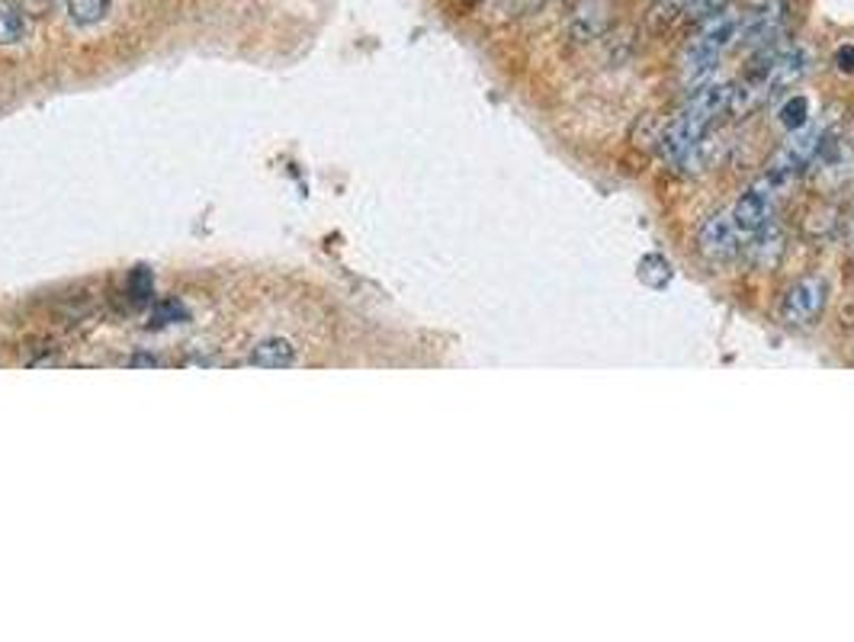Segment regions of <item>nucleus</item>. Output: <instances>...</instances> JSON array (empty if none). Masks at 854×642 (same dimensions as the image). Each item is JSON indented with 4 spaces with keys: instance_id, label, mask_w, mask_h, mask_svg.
I'll list each match as a JSON object with an SVG mask.
<instances>
[{
    "instance_id": "nucleus-3",
    "label": "nucleus",
    "mask_w": 854,
    "mask_h": 642,
    "mask_svg": "<svg viewBox=\"0 0 854 642\" xmlns=\"http://www.w3.org/2000/svg\"><path fill=\"white\" fill-rule=\"evenodd\" d=\"M819 148H823V129H819V126H813V122L799 126V129L791 132V139L781 145V151L772 158V165H768V170H765V177H772L774 184L784 190V187H787L797 174H803V170L816 161Z\"/></svg>"
},
{
    "instance_id": "nucleus-4",
    "label": "nucleus",
    "mask_w": 854,
    "mask_h": 642,
    "mask_svg": "<svg viewBox=\"0 0 854 642\" xmlns=\"http://www.w3.org/2000/svg\"><path fill=\"white\" fill-rule=\"evenodd\" d=\"M777 194H781V187L774 184L772 177H765V174H762L755 184L745 187V194L739 196L736 206L729 209V213H733V223H736L743 238H755V235H762V231L772 225Z\"/></svg>"
},
{
    "instance_id": "nucleus-12",
    "label": "nucleus",
    "mask_w": 854,
    "mask_h": 642,
    "mask_svg": "<svg viewBox=\"0 0 854 642\" xmlns=\"http://www.w3.org/2000/svg\"><path fill=\"white\" fill-rule=\"evenodd\" d=\"M838 61H842V68H845V71H852L854 68V49L852 46H842V49H838Z\"/></svg>"
},
{
    "instance_id": "nucleus-7",
    "label": "nucleus",
    "mask_w": 854,
    "mask_h": 642,
    "mask_svg": "<svg viewBox=\"0 0 854 642\" xmlns=\"http://www.w3.org/2000/svg\"><path fill=\"white\" fill-rule=\"evenodd\" d=\"M248 366H261V369H286L296 364V347L286 337H264L251 347Z\"/></svg>"
},
{
    "instance_id": "nucleus-10",
    "label": "nucleus",
    "mask_w": 854,
    "mask_h": 642,
    "mask_svg": "<svg viewBox=\"0 0 854 642\" xmlns=\"http://www.w3.org/2000/svg\"><path fill=\"white\" fill-rule=\"evenodd\" d=\"M781 126L784 129H799V126H806V100L803 97H791L784 107H781Z\"/></svg>"
},
{
    "instance_id": "nucleus-8",
    "label": "nucleus",
    "mask_w": 854,
    "mask_h": 642,
    "mask_svg": "<svg viewBox=\"0 0 854 642\" xmlns=\"http://www.w3.org/2000/svg\"><path fill=\"white\" fill-rule=\"evenodd\" d=\"M23 36H27V20H23V13H20L13 3L0 0V46H13V42H20Z\"/></svg>"
},
{
    "instance_id": "nucleus-6",
    "label": "nucleus",
    "mask_w": 854,
    "mask_h": 642,
    "mask_svg": "<svg viewBox=\"0 0 854 642\" xmlns=\"http://www.w3.org/2000/svg\"><path fill=\"white\" fill-rule=\"evenodd\" d=\"M697 241H700V251L707 254L710 260H729L739 251L743 235H739V228L733 223V213H717V216H710L704 223Z\"/></svg>"
},
{
    "instance_id": "nucleus-9",
    "label": "nucleus",
    "mask_w": 854,
    "mask_h": 642,
    "mask_svg": "<svg viewBox=\"0 0 854 642\" xmlns=\"http://www.w3.org/2000/svg\"><path fill=\"white\" fill-rule=\"evenodd\" d=\"M68 3V17L78 27H94L110 13V0H65Z\"/></svg>"
},
{
    "instance_id": "nucleus-1",
    "label": "nucleus",
    "mask_w": 854,
    "mask_h": 642,
    "mask_svg": "<svg viewBox=\"0 0 854 642\" xmlns=\"http://www.w3.org/2000/svg\"><path fill=\"white\" fill-rule=\"evenodd\" d=\"M733 90L736 87L723 85V81H714V85L707 81V85L694 87L690 100L675 112V119L665 126L659 139V151L668 168H681L697 151V145L710 132V126L733 107Z\"/></svg>"
},
{
    "instance_id": "nucleus-2",
    "label": "nucleus",
    "mask_w": 854,
    "mask_h": 642,
    "mask_svg": "<svg viewBox=\"0 0 854 642\" xmlns=\"http://www.w3.org/2000/svg\"><path fill=\"white\" fill-rule=\"evenodd\" d=\"M743 23V13H736V7H723L717 13L697 20V29L685 46L681 56V71H685V85L700 87L707 85V78L717 71L719 58L729 49V42L736 39Z\"/></svg>"
},
{
    "instance_id": "nucleus-5",
    "label": "nucleus",
    "mask_w": 854,
    "mask_h": 642,
    "mask_svg": "<svg viewBox=\"0 0 854 642\" xmlns=\"http://www.w3.org/2000/svg\"><path fill=\"white\" fill-rule=\"evenodd\" d=\"M828 299V279L819 274L799 277L781 299V318L791 328H809L819 322Z\"/></svg>"
},
{
    "instance_id": "nucleus-11",
    "label": "nucleus",
    "mask_w": 854,
    "mask_h": 642,
    "mask_svg": "<svg viewBox=\"0 0 854 642\" xmlns=\"http://www.w3.org/2000/svg\"><path fill=\"white\" fill-rule=\"evenodd\" d=\"M729 0H685L681 3V13H688V20H704V17H710V13H717V10H723Z\"/></svg>"
}]
</instances>
